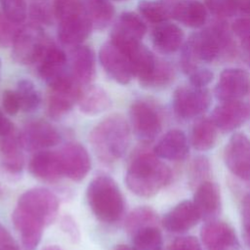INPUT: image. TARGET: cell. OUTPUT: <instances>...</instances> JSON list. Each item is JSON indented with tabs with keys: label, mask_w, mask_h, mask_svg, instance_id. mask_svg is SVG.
<instances>
[{
	"label": "cell",
	"mask_w": 250,
	"mask_h": 250,
	"mask_svg": "<svg viewBox=\"0 0 250 250\" xmlns=\"http://www.w3.org/2000/svg\"><path fill=\"white\" fill-rule=\"evenodd\" d=\"M188 76L190 85L195 87H206L214 78V74L210 69L202 67H197Z\"/></svg>",
	"instance_id": "ee69618b"
},
{
	"label": "cell",
	"mask_w": 250,
	"mask_h": 250,
	"mask_svg": "<svg viewBox=\"0 0 250 250\" xmlns=\"http://www.w3.org/2000/svg\"><path fill=\"white\" fill-rule=\"evenodd\" d=\"M12 221L21 236L23 249L35 250L40 243L45 227L44 224L19 206L13 211Z\"/></svg>",
	"instance_id": "44dd1931"
},
{
	"label": "cell",
	"mask_w": 250,
	"mask_h": 250,
	"mask_svg": "<svg viewBox=\"0 0 250 250\" xmlns=\"http://www.w3.org/2000/svg\"><path fill=\"white\" fill-rule=\"evenodd\" d=\"M86 196L92 212L100 221L112 224L123 215L124 197L110 177L102 175L93 179L87 188Z\"/></svg>",
	"instance_id": "277c9868"
},
{
	"label": "cell",
	"mask_w": 250,
	"mask_h": 250,
	"mask_svg": "<svg viewBox=\"0 0 250 250\" xmlns=\"http://www.w3.org/2000/svg\"><path fill=\"white\" fill-rule=\"evenodd\" d=\"M28 169L33 177L48 183L56 182L63 176L59 152L46 149L37 151L31 157Z\"/></svg>",
	"instance_id": "cb8c5ba5"
},
{
	"label": "cell",
	"mask_w": 250,
	"mask_h": 250,
	"mask_svg": "<svg viewBox=\"0 0 250 250\" xmlns=\"http://www.w3.org/2000/svg\"><path fill=\"white\" fill-rule=\"evenodd\" d=\"M23 23L12 21L0 8V47H12V44Z\"/></svg>",
	"instance_id": "74e56055"
},
{
	"label": "cell",
	"mask_w": 250,
	"mask_h": 250,
	"mask_svg": "<svg viewBox=\"0 0 250 250\" xmlns=\"http://www.w3.org/2000/svg\"><path fill=\"white\" fill-rule=\"evenodd\" d=\"M231 31L239 38L247 55H250V17L245 16L235 20L231 25Z\"/></svg>",
	"instance_id": "60d3db41"
},
{
	"label": "cell",
	"mask_w": 250,
	"mask_h": 250,
	"mask_svg": "<svg viewBox=\"0 0 250 250\" xmlns=\"http://www.w3.org/2000/svg\"><path fill=\"white\" fill-rule=\"evenodd\" d=\"M42 250H62V249L56 245H49V246L43 248Z\"/></svg>",
	"instance_id": "f5cc1de1"
},
{
	"label": "cell",
	"mask_w": 250,
	"mask_h": 250,
	"mask_svg": "<svg viewBox=\"0 0 250 250\" xmlns=\"http://www.w3.org/2000/svg\"><path fill=\"white\" fill-rule=\"evenodd\" d=\"M171 250H203L200 242L194 236H181L175 239Z\"/></svg>",
	"instance_id": "bcb514c9"
},
{
	"label": "cell",
	"mask_w": 250,
	"mask_h": 250,
	"mask_svg": "<svg viewBox=\"0 0 250 250\" xmlns=\"http://www.w3.org/2000/svg\"><path fill=\"white\" fill-rule=\"evenodd\" d=\"M209 161L206 157L204 156H198L193 159L192 164L190 166V179H191V184L195 185L196 187L207 181L205 180V177L208 176L209 174Z\"/></svg>",
	"instance_id": "b9f144b4"
},
{
	"label": "cell",
	"mask_w": 250,
	"mask_h": 250,
	"mask_svg": "<svg viewBox=\"0 0 250 250\" xmlns=\"http://www.w3.org/2000/svg\"><path fill=\"white\" fill-rule=\"evenodd\" d=\"M0 68H1V61H0Z\"/></svg>",
	"instance_id": "680465c9"
},
{
	"label": "cell",
	"mask_w": 250,
	"mask_h": 250,
	"mask_svg": "<svg viewBox=\"0 0 250 250\" xmlns=\"http://www.w3.org/2000/svg\"><path fill=\"white\" fill-rule=\"evenodd\" d=\"M12 131H14L12 122L3 113V111L0 110V138L10 134Z\"/></svg>",
	"instance_id": "c3c4849f"
},
{
	"label": "cell",
	"mask_w": 250,
	"mask_h": 250,
	"mask_svg": "<svg viewBox=\"0 0 250 250\" xmlns=\"http://www.w3.org/2000/svg\"><path fill=\"white\" fill-rule=\"evenodd\" d=\"M22 148L20 137L14 131L0 138V163L7 173L12 175L21 173L23 168Z\"/></svg>",
	"instance_id": "4316f807"
},
{
	"label": "cell",
	"mask_w": 250,
	"mask_h": 250,
	"mask_svg": "<svg viewBox=\"0 0 250 250\" xmlns=\"http://www.w3.org/2000/svg\"><path fill=\"white\" fill-rule=\"evenodd\" d=\"M207 8L200 0H177L172 18L186 26L198 28L207 21Z\"/></svg>",
	"instance_id": "83f0119b"
},
{
	"label": "cell",
	"mask_w": 250,
	"mask_h": 250,
	"mask_svg": "<svg viewBox=\"0 0 250 250\" xmlns=\"http://www.w3.org/2000/svg\"><path fill=\"white\" fill-rule=\"evenodd\" d=\"M62 175L71 181L83 180L91 169V159L87 149L78 143L66 144L59 152Z\"/></svg>",
	"instance_id": "5bb4252c"
},
{
	"label": "cell",
	"mask_w": 250,
	"mask_h": 250,
	"mask_svg": "<svg viewBox=\"0 0 250 250\" xmlns=\"http://www.w3.org/2000/svg\"><path fill=\"white\" fill-rule=\"evenodd\" d=\"M89 141L97 157L104 163L121 158L130 142V128L127 120L120 114H111L91 131Z\"/></svg>",
	"instance_id": "7a4b0ae2"
},
{
	"label": "cell",
	"mask_w": 250,
	"mask_h": 250,
	"mask_svg": "<svg viewBox=\"0 0 250 250\" xmlns=\"http://www.w3.org/2000/svg\"><path fill=\"white\" fill-rule=\"evenodd\" d=\"M16 243L10 234V232L0 224V247H3L7 244Z\"/></svg>",
	"instance_id": "681fc988"
},
{
	"label": "cell",
	"mask_w": 250,
	"mask_h": 250,
	"mask_svg": "<svg viewBox=\"0 0 250 250\" xmlns=\"http://www.w3.org/2000/svg\"><path fill=\"white\" fill-rule=\"evenodd\" d=\"M237 10L250 17V0H237Z\"/></svg>",
	"instance_id": "f907efd6"
},
{
	"label": "cell",
	"mask_w": 250,
	"mask_h": 250,
	"mask_svg": "<svg viewBox=\"0 0 250 250\" xmlns=\"http://www.w3.org/2000/svg\"><path fill=\"white\" fill-rule=\"evenodd\" d=\"M19 137L24 149L36 152L56 146L61 140L56 128L44 120H32L26 123Z\"/></svg>",
	"instance_id": "7c38bea8"
},
{
	"label": "cell",
	"mask_w": 250,
	"mask_h": 250,
	"mask_svg": "<svg viewBox=\"0 0 250 250\" xmlns=\"http://www.w3.org/2000/svg\"><path fill=\"white\" fill-rule=\"evenodd\" d=\"M47 100V110L51 117L61 118L68 113L73 105L78 103L84 87L78 84L71 74L50 86Z\"/></svg>",
	"instance_id": "30bf717a"
},
{
	"label": "cell",
	"mask_w": 250,
	"mask_h": 250,
	"mask_svg": "<svg viewBox=\"0 0 250 250\" xmlns=\"http://www.w3.org/2000/svg\"><path fill=\"white\" fill-rule=\"evenodd\" d=\"M160 223L157 213L147 206H140L130 212L125 221L126 231L130 235L136 234L138 231L149 228L158 227Z\"/></svg>",
	"instance_id": "d6a6232c"
},
{
	"label": "cell",
	"mask_w": 250,
	"mask_h": 250,
	"mask_svg": "<svg viewBox=\"0 0 250 250\" xmlns=\"http://www.w3.org/2000/svg\"><path fill=\"white\" fill-rule=\"evenodd\" d=\"M0 8L14 21L23 23L27 18L25 0H0Z\"/></svg>",
	"instance_id": "f35d334b"
},
{
	"label": "cell",
	"mask_w": 250,
	"mask_h": 250,
	"mask_svg": "<svg viewBox=\"0 0 250 250\" xmlns=\"http://www.w3.org/2000/svg\"><path fill=\"white\" fill-rule=\"evenodd\" d=\"M99 61L105 73L118 84H128L134 77L127 56L111 41L101 47Z\"/></svg>",
	"instance_id": "4fadbf2b"
},
{
	"label": "cell",
	"mask_w": 250,
	"mask_h": 250,
	"mask_svg": "<svg viewBox=\"0 0 250 250\" xmlns=\"http://www.w3.org/2000/svg\"><path fill=\"white\" fill-rule=\"evenodd\" d=\"M207 10L223 20L231 17L237 11V0H203Z\"/></svg>",
	"instance_id": "ab89813d"
},
{
	"label": "cell",
	"mask_w": 250,
	"mask_h": 250,
	"mask_svg": "<svg viewBox=\"0 0 250 250\" xmlns=\"http://www.w3.org/2000/svg\"><path fill=\"white\" fill-rule=\"evenodd\" d=\"M77 104L81 112L94 116L107 110L111 105V99L104 88L90 84L83 88Z\"/></svg>",
	"instance_id": "f1b7e54d"
},
{
	"label": "cell",
	"mask_w": 250,
	"mask_h": 250,
	"mask_svg": "<svg viewBox=\"0 0 250 250\" xmlns=\"http://www.w3.org/2000/svg\"><path fill=\"white\" fill-rule=\"evenodd\" d=\"M17 206L37 218L46 227L52 224L58 216L59 199L47 188H34L21 194Z\"/></svg>",
	"instance_id": "ba28073f"
},
{
	"label": "cell",
	"mask_w": 250,
	"mask_h": 250,
	"mask_svg": "<svg viewBox=\"0 0 250 250\" xmlns=\"http://www.w3.org/2000/svg\"><path fill=\"white\" fill-rule=\"evenodd\" d=\"M62 229L70 236L72 240H78L80 237L79 229L74 222V220L70 216H64L62 220Z\"/></svg>",
	"instance_id": "7dc6e473"
},
{
	"label": "cell",
	"mask_w": 250,
	"mask_h": 250,
	"mask_svg": "<svg viewBox=\"0 0 250 250\" xmlns=\"http://www.w3.org/2000/svg\"><path fill=\"white\" fill-rule=\"evenodd\" d=\"M170 168L154 153L142 151L131 160L125 177L127 188L136 195L150 197L169 184Z\"/></svg>",
	"instance_id": "6da1fadb"
},
{
	"label": "cell",
	"mask_w": 250,
	"mask_h": 250,
	"mask_svg": "<svg viewBox=\"0 0 250 250\" xmlns=\"http://www.w3.org/2000/svg\"><path fill=\"white\" fill-rule=\"evenodd\" d=\"M114 250H132V248L128 247L127 245H118Z\"/></svg>",
	"instance_id": "db71d44e"
},
{
	"label": "cell",
	"mask_w": 250,
	"mask_h": 250,
	"mask_svg": "<svg viewBox=\"0 0 250 250\" xmlns=\"http://www.w3.org/2000/svg\"><path fill=\"white\" fill-rule=\"evenodd\" d=\"M188 42L199 62H212L221 56L229 57L235 52L230 31L221 19L201 31L192 34Z\"/></svg>",
	"instance_id": "5b68a950"
},
{
	"label": "cell",
	"mask_w": 250,
	"mask_h": 250,
	"mask_svg": "<svg viewBox=\"0 0 250 250\" xmlns=\"http://www.w3.org/2000/svg\"><path fill=\"white\" fill-rule=\"evenodd\" d=\"M53 10L61 44L71 48L83 44L93 30L83 0H53Z\"/></svg>",
	"instance_id": "3957f363"
},
{
	"label": "cell",
	"mask_w": 250,
	"mask_h": 250,
	"mask_svg": "<svg viewBox=\"0 0 250 250\" xmlns=\"http://www.w3.org/2000/svg\"><path fill=\"white\" fill-rule=\"evenodd\" d=\"M166 250H171V248H168V249H166Z\"/></svg>",
	"instance_id": "6f0895ef"
},
{
	"label": "cell",
	"mask_w": 250,
	"mask_h": 250,
	"mask_svg": "<svg viewBox=\"0 0 250 250\" xmlns=\"http://www.w3.org/2000/svg\"><path fill=\"white\" fill-rule=\"evenodd\" d=\"M0 250H20V249L16 243H11V244H7L3 247H0Z\"/></svg>",
	"instance_id": "816d5d0a"
},
{
	"label": "cell",
	"mask_w": 250,
	"mask_h": 250,
	"mask_svg": "<svg viewBox=\"0 0 250 250\" xmlns=\"http://www.w3.org/2000/svg\"><path fill=\"white\" fill-rule=\"evenodd\" d=\"M129 116L135 136L145 144L152 142L161 131V116L157 108L146 101H135L130 106Z\"/></svg>",
	"instance_id": "52a82bcc"
},
{
	"label": "cell",
	"mask_w": 250,
	"mask_h": 250,
	"mask_svg": "<svg viewBox=\"0 0 250 250\" xmlns=\"http://www.w3.org/2000/svg\"><path fill=\"white\" fill-rule=\"evenodd\" d=\"M200 237L206 250H235L238 246V240L232 228L216 219L203 225Z\"/></svg>",
	"instance_id": "ac0fdd59"
},
{
	"label": "cell",
	"mask_w": 250,
	"mask_h": 250,
	"mask_svg": "<svg viewBox=\"0 0 250 250\" xmlns=\"http://www.w3.org/2000/svg\"><path fill=\"white\" fill-rule=\"evenodd\" d=\"M2 105L6 113L10 115H15L21 110L19 97L16 91L6 90L2 95Z\"/></svg>",
	"instance_id": "f6af8a7d"
},
{
	"label": "cell",
	"mask_w": 250,
	"mask_h": 250,
	"mask_svg": "<svg viewBox=\"0 0 250 250\" xmlns=\"http://www.w3.org/2000/svg\"><path fill=\"white\" fill-rule=\"evenodd\" d=\"M146 32V25L142 17L133 12H124L115 21L110 41L115 45L142 41Z\"/></svg>",
	"instance_id": "ffe728a7"
},
{
	"label": "cell",
	"mask_w": 250,
	"mask_h": 250,
	"mask_svg": "<svg viewBox=\"0 0 250 250\" xmlns=\"http://www.w3.org/2000/svg\"><path fill=\"white\" fill-rule=\"evenodd\" d=\"M248 60H249V62H250V55H248Z\"/></svg>",
	"instance_id": "9f6ffc18"
},
{
	"label": "cell",
	"mask_w": 250,
	"mask_h": 250,
	"mask_svg": "<svg viewBox=\"0 0 250 250\" xmlns=\"http://www.w3.org/2000/svg\"><path fill=\"white\" fill-rule=\"evenodd\" d=\"M218 138V128L212 118L200 117L195 120L190 133V144L196 149L205 151L212 148Z\"/></svg>",
	"instance_id": "f546056e"
},
{
	"label": "cell",
	"mask_w": 250,
	"mask_h": 250,
	"mask_svg": "<svg viewBox=\"0 0 250 250\" xmlns=\"http://www.w3.org/2000/svg\"><path fill=\"white\" fill-rule=\"evenodd\" d=\"M175 76L173 66L166 61L159 58L156 60V63L150 72V74L141 83L146 88H163L169 85Z\"/></svg>",
	"instance_id": "836d02e7"
},
{
	"label": "cell",
	"mask_w": 250,
	"mask_h": 250,
	"mask_svg": "<svg viewBox=\"0 0 250 250\" xmlns=\"http://www.w3.org/2000/svg\"><path fill=\"white\" fill-rule=\"evenodd\" d=\"M16 92L19 97L21 110L24 112H31L36 110L40 105V93L31 80L21 79L18 82Z\"/></svg>",
	"instance_id": "e575fe53"
},
{
	"label": "cell",
	"mask_w": 250,
	"mask_h": 250,
	"mask_svg": "<svg viewBox=\"0 0 250 250\" xmlns=\"http://www.w3.org/2000/svg\"><path fill=\"white\" fill-rule=\"evenodd\" d=\"M111 0H83L93 29L103 30L113 20L115 10Z\"/></svg>",
	"instance_id": "1f68e13d"
},
{
	"label": "cell",
	"mask_w": 250,
	"mask_h": 250,
	"mask_svg": "<svg viewBox=\"0 0 250 250\" xmlns=\"http://www.w3.org/2000/svg\"><path fill=\"white\" fill-rule=\"evenodd\" d=\"M241 222L243 229V239L250 248V192L243 198L241 206Z\"/></svg>",
	"instance_id": "7bdbcfd3"
},
{
	"label": "cell",
	"mask_w": 250,
	"mask_h": 250,
	"mask_svg": "<svg viewBox=\"0 0 250 250\" xmlns=\"http://www.w3.org/2000/svg\"><path fill=\"white\" fill-rule=\"evenodd\" d=\"M185 34L180 26L164 21L155 24L151 31L153 47L162 54H171L182 48L185 43Z\"/></svg>",
	"instance_id": "484cf974"
},
{
	"label": "cell",
	"mask_w": 250,
	"mask_h": 250,
	"mask_svg": "<svg viewBox=\"0 0 250 250\" xmlns=\"http://www.w3.org/2000/svg\"><path fill=\"white\" fill-rule=\"evenodd\" d=\"M69 71L73 79L82 87L90 85L96 75V55L87 45L73 47L68 61Z\"/></svg>",
	"instance_id": "d6986e66"
},
{
	"label": "cell",
	"mask_w": 250,
	"mask_h": 250,
	"mask_svg": "<svg viewBox=\"0 0 250 250\" xmlns=\"http://www.w3.org/2000/svg\"><path fill=\"white\" fill-rule=\"evenodd\" d=\"M112 1H126V0H112Z\"/></svg>",
	"instance_id": "11a10c76"
},
{
	"label": "cell",
	"mask_w": 250,
	"mask_h": 250,
	"mask_svg": "<svg viewBox=\"0 0 250 250\" xmlns=\"http://www.w3.org/2000/svg\"><path fill=\"white\" fill-rule=\"evenodd\" d=\"M177 0H142L138 10L143 19L158 24L172 18L173 8Z\"/></svg>",
	"instance_id": "4dcf8cb0"
},
{
	"label": "cell",
	"mask_w": 250,
	"mask_h": 250,
	"mask_svg": "<svg viewBox=\"0 0 250 250\" xmlns=\"http://www.w3.org/2000/svg\"><path fill=\"white\" fill-rule=\"evenodd\" d=\"M211 104V94L206 87L180 86L173 94V108L183 119H191L205 112Z\"/></svg>",
	"instance_id": "9c48e42d"
},
{
	"label": "cell",
	"mask_w": 250,
	"mask_h": 250,
	"mask_svg": "<svg viewBox=\"0 0 250 250\" xmlns=\"http://www.w3.org/2000/svg\"><path fill=\"white\" fill-rule=\"evenodd\" d=\"M37 71L49 87L68 76V59L63 50L52 43L37 62Z\"/></svg>",
	"instance_id": "2e32d148"
},
{
	"label": "cell",
	"mask_w": 250,
	"mask_h": 250,
	"mask_svg": "<svg viewBox=\"0 0 250 250\" xmlns=\"http://www.w3.org/2000/svg\"><path fill=\"white\" fill-rule=\"evenodd\" d=\"M52 43L43 26L32 22L22 24L12 44V58L23 65L37 63Z\"/></svg>",
	"instance_id": "8992f818"
},
{
	"label": "cell",
	"mask_w": 250,
	"mask_h": 250,
	"mask_svg": "<svg viewBox=\"0 0 250 250\" xmlns=\"http://www.w3.org/2000/svg\"><path fill=\"white\" fill-rule=\"evenodd\" d=\"M163 239L158 227H149L133 235L132 250H162Z\"/></svg>",
	"instance_id": "d590c367"
},
{
	"label": "cell",
	"mask_w": 250,
	"mask_h": 250,
	"mask_svg": "<svg viewBox=\"0 0 250 250\" xmlns=\"http://www.w3.org/2000/svg\"><path fill=\"white\" fill-rule=\"evenodd\" d=\"M199 220L201 219L193 202L184 200L165 214L162 225L170 232L182 233L193 228Z\"/></svg>",
	"instance_id": "603a6c76"
},
{
	"label": "cell",
	"mask_w": 250,
	"mask_h": 250,
	"mask_svg": "<svg viewBox=\"0 0 250 250\" xmlns=\"http://www.w3.org/2000/svg\"><path fill=\"white\" fill-rule=\"evenodd\" d=\"M27 17L29 22L40 26L49 25L55 21L53 3L49 0H29L27 6Z\"/></svg>",
	"instance_id": "8d00e7d4"
},
{
	"label": "cell",
	"mask_w": 250,
	"mask_h": 250,
	"mask_svg": "<svg viewBox=\"0 0 250 250\" xmlns=\"http://www.w3.org/2000/svg\"><path fill=\"white\" fill-rule=\"evenodd\" d=\"M250 116V105L241 100L222 102L212 113V120L219 131L231 132L239 128Z\"/></svg>",
	"instance_id": "e0dca14e"
},
{
	"label": "cell",
	"mask_w": 250,
	"mask_h": 250,
	"mask_svg": "<svg viewBox=\"0 0 250 250\" xmlns=\"http://www.w3.org/2000/svg\"><path fill=\"white\" fill-rule=\"evenodd\" d=\"M225 163L237 178L250 180V139L235 133L229 140L225 148Z\"/></svg>",
	"instance_id": "8fae6325"
},
{
	"label": "cell",
	"mask_w": 250,
	"mask_h": 250,
	"mask_svg": "<svg viewBox=\"0 0 250 250\" xmlns=\"http://www.w3.org/2000/svg\"><path fill=\"white\" fill-rule=\"evenodd\" d=\"M250 91V78L241 68H227L222 71L215 87V96L221 102L238 101Z\"/></svg>",
	"instance_id": "9a60e30c"
},
{
	"label": "cell",
	"mask_w": 250,
	"mask_h": 250,
	"mask_svg": "<svg viewBox=\"0 0 250 250\" xmlns=\"http://www.w3.org/2000/svg\"><path fill=\"white\" fill-rule=\"evenodd\" d=\"M189 146L186 134L179 129L168 131L156 144L153 153L162 159L183 160L188 154Z\"/></svg>",
	"instance_id": "d4e9b609"
},
{
	"label": "cell",
	"mask_w": 250,
	"mask_h": 250,
	"mask_svg": "<svg viewBox=\"0 0 250 250\" xmlns=\"http://www.w3.org/2000/svg\"><path fill=\"white\" fill-rule=\"evenodd\" d=\"M192 202L201 220L205 222L215 220L222 209L219 187L211 181L199 184L196 187Z\"/></svg>",
	"instance_id": "7402d4cb"
}]
</instances>
